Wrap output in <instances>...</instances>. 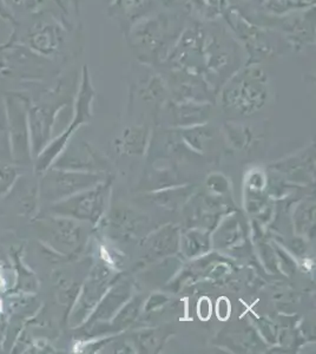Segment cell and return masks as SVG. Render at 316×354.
I'll use <instances>...</instances> for the list:
<instances>
[{
	"label": "cell",
	"instance_id": "obj_5",
	"mask_svg": "<svg viewBox=\"0 0 316 354\" xmlns=\"http://www.w3.org/2000/svg\"><path fill=\"white\" fill-rule=\"evenodd\" d=\"M165 64L188 73H202L205 70V30L203 25L187 24Z\"/></svg>",
	"mask_w": 316,
	"mask_h": 354
},
{
	"label": "cell",
	"instance_id": "obj_1",
	"mask_svg": "<svg viewBox=\"0 0 316 354\" xmlns=\"http://www.w3.org/2000/svg\"><path fill=\"white\" fill-rule=\"evenodd\" d=\"M185 13L165 11L145 16L132 25L125 35L132 53L145 66H162L168 61L187 21Z\"/></svg>",
	"mask_w": 316,
	"mask_h": 354
},
{
	"label": "cell",
	"instance_id": "obj_3",
	"mask_svg": "<svg viewBox=\"0 0 316 354\" xmlns=\"http://www.w3.org/2000/svg\"><path fill=\"white\" fill-rule=\"evenodd\" d=\"M222 18L248 53L247 63L262 64V62L270 61L280 53L279 44L270 31L248 21L236 8H230Z\"/></svg>",
	"mask_w": 316,
	"mask_h": 354
},
{
	"label": "cell",
	"instance_id": "obj_10",
	"mask_svg": "<svg viewBox=\"0 0 316 354\" xmlns=\"http://www.w3.org/2000/svg\"><path fill=\"white\" fill-rule=\"evenodd\" d=\"M169 8L182 10L183 13H196L198 16H207L205 0H162Z\"/></svg>",
	"mask_w": 316,
	"mask_h": 354
},
{
	"label": "cell",
	"instance_id": "obj_9",
	"mask_svg": "<svg viewBox=\"0 0 316 354\" xmlns=\"http://www.w3.org/2000/svg\"><path fill=\"white\" fill-rule=\"evenodd\" d=\"M262 11L272 17H284L289 13L315 6L307 0H257Z\"/></svg>",
	"mask_w": 316,
	"mask_h": 354
},
{
	"label": "cell",
	"instance_id": "obj_4",
	"mask_svg": "<svg viewBox=\"0 0 316 354\" xmlns=\"http://www.w3.org/2000/svg\"><path fill=\"white\" fill-rule=\"evenodd\" d=\"M205 30V73L220 75L232 66H242L240 45L225 28L212 21Z\"/></svg>",
	"mask_w": 316,
	"mask_h": 354
},
{
	"label": "cell",
	"instance_id": "obj_12",
	"mask_svg": "<svg viewBox=\"0 0 316 354\" xmlns=\"http://www.w3.org/2000/svg\"><path fill=\"white\" fill-rule=\"evenodd\" d=\"M307 1H310V3H315V0H307Z\"/></svg>",
	"mask_w": 316,
	"mask_h": 354
},
{
	"label": "cell",
	"instance_id": "obj_11",
	"mask_svg": "<svg viewBox=\"0 0 316 354\" xmlns=\"http://www.w3.org/2000/svg\"><path fill=\"white\" fill-rule=\"evenodd\" d=\"M0 16L1 17H8V12H6V10H5L4 5L0 3Z\"/></svg>",
	"mask_w": 316,
	"mask_h": 354
},
{
	"label": "cell",
	"instance_id": "obj_7",
	"mask_svg": "<svg viewBox=\"0 0 316 354\" xmlns=\"http://www.w3.org/2000/svg\"><path fill=\"white\" fill-rule=\"evenodd\" d=\"M30 46L35 51L50 57L56 55L64 43V30L58 23H41L33 28L28 37Z\"/></svg>",
	"mask_w": 316,
	"mask_h": 354
},
{
	"label": "cell",
	"instance_id": "obj_8",
	"mask_svg": "<svg viewBox=\"0 0 316 354\" xmlns=\"http://www.w3.org/2000/svg\"><path fill=\"white\" fill-rule=\"evenodd\" d=\"M154 0H112L109 15L116 19L125 35L136 21L148 16Z\"/></svg>",
	"mask_w": 316,
	"mask_h": 354
},
{
	"label": "cell",
	"instance_id": "obj_2",
	"mask_svg": "<svg viewBox=\"0 0 316 354\" xmlns=\"http://www.w3.org/2000/svg\"><path fill=\"white\" fill-rule=\"evenodd\" d=\"M268 75L259 63H244L224 90V102L243 111L259 109L268 95Z\"/></svg>",
	"mask_w": 316,
	"mask_h": 354
},
{
	"label": "cell",
	"instance_id": "obj_6",
	"mask_svg": "<svg viewBox=\"0 0 316 354\" xmlns=\"http://www.w3.org/2000/svg\"><path fill=\"white\" fill-rule=\"evenodd\" d=\"M279 30L290 48L300 51L315 44V6L279 17Z\"/></svg>",
	"mask_w": 316,
	"mask_h": 354
}]
</instances>
